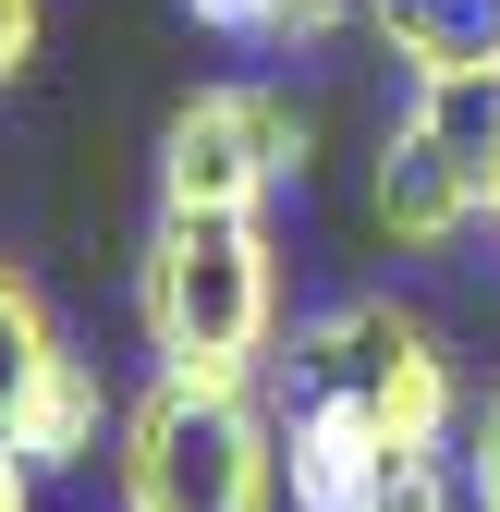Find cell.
Returning a JSON list of instances; mask_svg holds the SVG:
<instances>
[{"label":"cell","mask_w":500,"mask_h":512,"mask_svg":"<svg viewBox=\"0 0 500 512\" xmlns=\"http://www.w3.org/2000/svg\"><path fill=\"white\" fill-rule=\"evenodd\" d=\"M135 317L159 366L196 378H257L281 342V244L244 208H159L147 256H135Z\"/></svg>","instance_id":"cell-1"},{"label":"cell","mask_w":500,"mask_h":512,"mask_svg":"<svg viewBox=\"0 0 500 512\" xmlns=\"http://www.w3.org/2000/svg\"><path fill=\"white\" fill-rule=\"evenodd\" d=\"M122 512H281V415L257 378L159 366L122 403Z\"/></svg>","instance_id":"cell-2"},{"label":"cell","mask_w":500,"mask_h":512,"mask_svg":"<svg viewBox=\"0 0 500 512\" xmlns=\"http://www.w3.org/2000/svg\"><path fill=\"white\" fill-rule=\"evenodd\" d=\"M293 391H354L366 415L391 427V452H452V439H464L452 354L391 293H342V305L305 317V330H293Z\"/></svg>","instance_id":"cell-3"},{"label":"cell","mask_w":500,"mask_h":512,"mask_svg":"<svg viewBox=\"0 0 500 512\" xmlns=\"http://www.w3.org/2000/svg\"><path fill=\"white\" fill-rule=\"evenodd\" d=\"M305 147H318V122L281 86H196L159 122V208H244V220H269L281 183H305Z\"/></svg>","instance_id":"cell-4"},{"label":"cell","mask_w":500,"mask_h":512,"mask_svg":"<svg viewBox=\"0 0 500 512\" xmlns=\"http://www.w3.org/2000/svg\"><path fill=\"white\" fill-rule=\"evenodd\" d=\"M391 427L366 415L354 391H293L281 403V500L293 512H366L391 488Z\"/></svg>","instance_id":"cell-5"},{"label":"cell","mask_w":500,"mask_h":512,"mask_svg":"<svg viewBox=\"0 0 500 512\" xmlns=\"http://www.w3.org/2000/svg\"><path fill=\"white\" fill-rule=\"evenodd\" d=\"M366 220L391 232V256H440L488 220V183L440 147V135H415V122H391L379 135V171H366Z\"/></svg>","instance_id":"cell-6"},{"label":"cell","mask_w":500,"mask_h":512,"mask_svg":"<svg viewBox=\"0 0 500 512\" xmlns=\"http://www.w3.org/2000/svg\"><path fill=\"white\" fill-rule=\"evenodd\" d=\"M403 122H415V135H440V147H452V159L488 183V171H500V49L415 74V86H403Z\"/></svg>","instance_id":"cell-7"},{"label":"cell","mask_w":500,"mask_h":512,"mask_svg":"<svg viewBox=\"0 0 500 512\" xmlns=\"http://www.w3.org/2000/svg\"><path fill=\"white\" fill-rule=\"evenodd\" d=\"M98 427H110V378H98L86 354H61V366L37 378V403H25V427H13V452H25L37 476H74V464H98Z\"/></svg>","instance_id":"cell-8"},{"label":"cell","mask_w":500,"mask_h":512,"mask_svg":"<svg viewBox=\"0 0 500 512\" xmlns=\"http://www.w3.org/2000/svg\"><path fill=\"white\" fill-rule=\"evenodd\" d=\"M366 37H379L403 74H440V61L500 49V0H366Z\"/></svg>","instance_id":"cell-9"},{"label":"cell","mask_w":500,"mask_h":512,"mask_svg":"<svg viewBox=\"0 0 500 512\" xmlns=\"http://www.w3.org/2000/svg\"><path fill=\"white\" fill-rule=\"evenodd\" d=\"M61 354H74V342H61V317H49V293H37V281L13 269V256H0V439L25 427V403H37V378H49Z\"/></svg>","instance_id":"cell-10"},{"label":"cell","mask_w":500,"mask_h":512,"mask_svg":"<svg viewBox=\"0 0 500 512\" xmlns=\"http://www.w3.org/2000/svg\"><path fill=\"white\" fill-rule=\"evenodd\" d=\"M342 25H366V0H269V13H257V49H318Z\"/></svg>","instance_id":"cell-11"},{"label":"cell","mask_w":500,"mask_h":512,"mask_svg":"<svg viewBox=\"0 0 500 512\" xmlns=\"http://www.w3.org/2000/svg\"><path fill=\"white\" fill-rule=\"evenodd\" d=\"M366 512H464V476H452L440 452H403V464H391V488L366 500Z\"/></svg>","instance_id":"cell-12"},{"label":"cell","mask_w":500,"mask_h":512,"mask_svg":"<svg viewBox=\"0 0 500 512\" xmlns=\"http://www.w3.org/2000/svg\"><path fill=\"white\" fill-rule=\"evenodd\" d=\"M464 512H500V391L464 403Z\"/></svg>","instance_id":"cell-13"},{"label":"cell","mask_w":500,"mask_h":512,"mask_svg":"<svg viewBox=\"0 0 500 512\" xmlns=\"http://www.w3.org/2000/svg\"><path fill=\"white\" fill-rule=\"evenodd\" d=\"M37 61V0H0V86Z\"/></svg>","instance_id":"cell-14"},{"label":"cell","mask_w":500,"mask_h":512,"mask_svg":"<svg viewBox=\"0 0 500 512\" xmlns=\"http://www.w3.org/2000/svg\"><path fill=\"white\" fill-rule=\"evenodd\" d=\"M183 13H196V25H220V37H257V13H269V0H183Z\"/></svg>","instance_id":"cell-15"},{"label":"cell","mask_w":500,"mask_h":512,"mask_svg":"<svg viewBox=\"0 0 500 512\" xmlns=\"http://www.w3.org/2000/svg\"><path fill=\"white\" fill-rule=\"evenodd\" d=\"M0 512H37V464L13 452V439H0Z\"/></svg>","instance_id":"cell-16"},{"label":"cell","mask_w":500,"mask_h":512,"mask_svg":"<svg viewBox=\"0 0 500 512\" xmlns=\"http://www.w3.org/2000/svg\"><path fill=\"white\" fill-rule=\"evenodd\" d=\"M488 232H500V171H488Z\"/></svg>","instance_id":"cell-17"}]
</instances>
